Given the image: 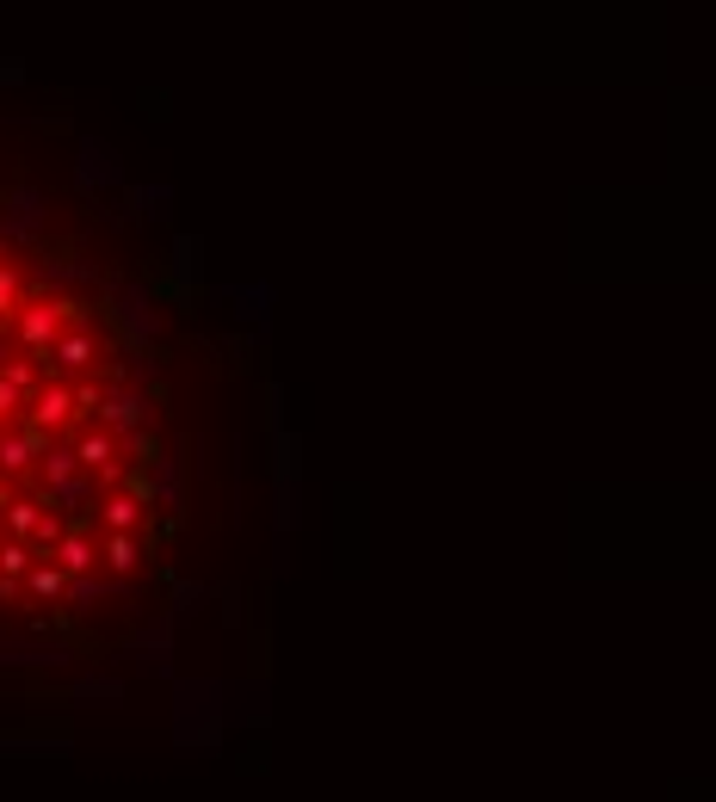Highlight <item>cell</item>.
Masks as SVG:
<instances>
[{
	"mask_svg": "<svg viewBox=\"0 0 716 802\" xmlns=\"http://www.w3.org/2000/svg\"><path fill=\"white\" fill-rule=\"evenodd\" d=\"M112 463H118V439H112V432H105V426L81 432V445H75V469H93V476H99V469H112Z\"/></svg>",
	"mask_w": 716,
	"mask_h": 802,
	"instance_id": "cell-5",
	"label": "cell"
},
{
	"mask_svg": "<svg viewBox=\"0 0 716 802\" xmlns=\"http://www.w3.org/2000/svg\"><path fill=\"white\" fill-rule=\"evenodd\" d=\"M50 556H56V568H62V574H87V568L99 562V543L87 537V525H68V531L50 543Z\"/></svg>",
	"mask_w": 716,
	"mask_h": 802,
	"instance_id": "cell-2",
	"label": "cell"
},
{
	"mask_svg": "<svg viewBox=\"0 0 716 802\" xmlns=\"http://www.w3.org/2000/svg\"><path fill=\"white\" fill-rule=\"evenodd\" d=\"M62 531H68V525H62L56 513H38V525H31V537H38V543H44V550H50V543H56Z\"/></svg>",
	"mask_w": 716,
	"mask_h": 802,
	"instance_id": "cell-14",
	"label": "cell"
},
{
	"mask_svg": "<svg viewBox=\"0 0 716 802\" xmlns=\"http://www.w3.org/2000/svg\"><path fill=\"white\" fill-rule=\"evenodd\" d=\"M19 309V272L13 266H0V321H7Z\"/></svg>",
	"mask_w": 716,
	"mask_h": 802,
	"instance_id": "cell-13",
	"label": "cell"
},
{
	"mask_svg": "<svg viewBox=\"0 0 716 802\" xmlns=\"http://www.w3.org/2000/svg\"><path fill=\"white\" fill-rule=\"evenodd\" d=\"M62 321H81V303L75 297H50V303H19L13 309V327H19L25 352H50L56 334H62Z\"/></svg>",
	"mask_w": 716,
	"mask_h": 802,
	"instance_id": "cell-1",
	"label": "cell"
},
{
	"mask_svg": "<svg viewBox=\"0 0 716 802\" xmlns=\"http://www.w3.org/2000/svg\"><path fill=\"white\" fill-rule=\"evenodd\" d=\"M99 420H105V432H130L142 420V401L136 395H99Z\"/></svg>",
	"mask_w": 716,
	"mask_h": 802,
	"instance_id": "cell-7",
	"label": "cell"
},
{
	"mask_svg": "<svg viewBox=\"0 0 716 802\" xmlns=\"http://www.w3.org/2000/svg\"><path fill=\"white\" fill-rule=\"evenodd\" d=\"M25 568H31V550H25V543H0V574H7V580H25Z\"/></svg>",
	"mask_w": 716,
	"mask_h": 802,
	"instance_id": "cell-12",
	"label": "cell"
},
{
	"mask_svg": "<svg viewBox=\"0 0 716 802\" xmlns=\"http://www.w3.org/2000/svg\"><path fill=\"white\" fill-rule=\"evenodd\" d=\"M68 420H75V395H68L62 383L38 389V401H31V426H38V432H56V426H68Z\"/></svg>",
	"mask_w": 716,
	"mask_h": 802,
	"instance_id": "cell-4",
	"label": "cell"
},
{
	"mask_svg": "<svg viewBox=\"0 0 716 802\" xmlns=\"http://www.w3.org/2000/svg\"><path fill=\"white\" fill-rule=\"evenodd\" d=\"M38 457H44V476H50V482H68V476H75V451H62V445H44Z\"/></svg>",
	"mask_w": 716,
	"mask_h": 802,
	"instance_id": "cell-11",
	"label": "cell"
},
{
	"mask_svg": "<svg viewBox=\"0 0 716 802\" xmlns=\"http://www.w3.org/2000/svg\"><path fill=\"white\" fill-rule=\"evenodd\" d=\"M68 587V574L56 562H38V568H25V593H38V599H62Z\"/></svg>",
	"mask_w": 716,
	"mask_h": 802,
	"instance_id": "cell-9",
	"label": "cell"
},
{
	"mask_svg": "<svg viewBox=\"0 0 716 802\" xmlns=\"http://www.w3.org/2000/svg\"><path fill=\"white\" fill-rule=\"evenodd\" d=\"M0 506H7V525H13V531H31V525H38V513H31L25 500H0Z\"/></svg>",
	"mask_w": 716,
	"mask_h": 802,
	"instance_id": "cell-15",
	"label": "cell"
},
{
	"mask_svg": "<svg viewBox=\"0 0 716 802\" xmlns=\"http://www.w3.org/2000/svg\"><path fill=\"white\" fill-rule=\"evenodd\" d=\"M93 352H99V340L87 334V327H75V334H56V346H50V352H31V358H38L44 371H50V358L62 364V371H81V364H93Z\"/></svg>",
	"mask_w": 716,
	"mask_h": 802,
	"instance_id": "cell-3",
	"label": "cell"
},
{
	"mask_svg": "<svg viewBox=\"0 0 716 802\" xmlns=\"http://www.w3.org/2000/svg\"><path fill=\"white\" fill-rule=\"evenodd\" d=\"M105 562H112L118 574H124V568H136V562H142V543H136V531H105Z\"/></svg>",
	"mask_w": 716,
	"mask_h": 802,
	"instance_id": "cell-8",
	"label": "cell"
},
{
	"mask_svg": "<svg viewBox=\"0 0 716 802\" xmlns=\"http://www.w3.org/2000/svg\"><path fill=\"white\" fill-rule=\"evenodd\" d=\"M38 371H44V364H31V358H7V364H0V383H13L25 395V389H38Z\"/></svg>",
	"mask_w": 716,
	"mask_h": 802,
	"instance_id": "cell-10",
	"label": "cell"
},
{
	"mask_svg": "<svg viewBox=\"0 0 716 802\" xmlns=\"http://www.w3.org/2000/svg\"><path fill=\"white\" fill-rule=\"evenodd\" d=\"M142 506H149V500H136V494H105L99 500V525L105 531H136L142 525Z\"/></svg>",
	"mask_w": 716,
	"mask_h": 802,
	"instance_id": "cell-6",
	"label": "cell"
}]
</instances>
